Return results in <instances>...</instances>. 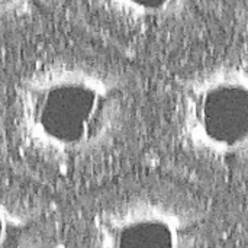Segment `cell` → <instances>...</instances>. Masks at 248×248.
Returning a JSON list of instances; mask_svg holds the SVG:
<instances>
[{
	"label": "cell",
	"mask_w": 248,
	"mask_h": 248,
	"mask_svg": "<svg viewBox=\"0 0 248 248\" xmlns=\"http://www.w3.org/2000/svg\"><path fill=\"white\" fill-rule=\"evenodd\" d=\"M125 115L119 81L73 60H52L28 71L12 100L19 145L51 164H73L103 151L118 137Z\"/></svg>",
	"instance_id": "cell-1"
},
{
	"label": "cell",
	"mask_w": 248,
	"mask_h": 248,
	"mask_svg": "<svg viewBox=\"0 0 248 248\" xmlns=\"http://www.w3.org/2000/svg\"><path fill=\"white\" fill-rule=\"evenodd\" d=\"M179 125L198 153L217 158L248 154V67L225 64L195 76L182 90Z\"/></svg>",
	"instance_id": "cell-2"
},
{
	"label": "cell",
	"mask_w": 248,
	"mask_h": 248,
	"mask_svg": "<svg viewBox=\"0 0 248 248\" xmlns=\"http://www.w3.org/2000/svg\"><path fill=\"white\" fill-rule=\"evenodd\" d=\"M93 248H195L189 219L154 201H132L99 217Z\"/></svg>",
	"instance_id": "cell-3"
},
{
	"label": "cell",
	"mask_w": 248,
	"mask_h": 248,
	"mask_svg": "<svg viewBox=\"0 0 248 248\" xmlns=\"http://www.w3.org/2000/svg\"><path fill=\"white\" fill-rule=\"evenodd\" d=\"M0 248H52L51 234L39 215L0 198Z\"/></svg>",
	"instance_id": "cell-4"
},
{
	"label": "cell",
	"mask_w": 248,
	"mask_h": 248,
	"mask_svg": "<svg viewBox=\"0 0 248 248\" xmlns=\"http://www.w3.org/2000/svg\"><path fill=\"white\" fill-rule=\"evenodd\" d=\"M119 19L138 23L161 22L179 16L193 0H99Z\"/></svg>",
	"instance_id": "cell-5"
},
{
	"label": "cell",
	"mask_w": 248,
	"mask_h": 248,
	"mask_svg": "<svg viewBox=\"0 0 248 248\" xmlns=\"http://www.w3.org/2000/svg\"><path fill=\"white\" fill-rule=\"evenodd\" d=\"M36 0H0V23L16 20L29 13Z\"/></svg>",
	"instance_id": "cell-6"
}]
</instances>
